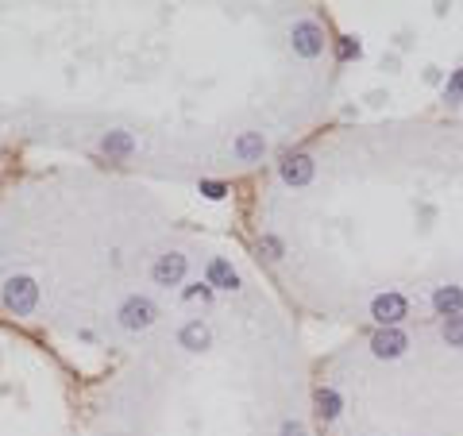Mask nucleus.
<instances>
[{"instance_id": "obj_3", "label": "nucleus", "mask_w": 463, "mask_h": 436, "mask_svg": "<svg viewBox=\"0 0 463 436\" xmlns=\"http://www.w3.org/2000/svg\"><path fill=\"white\" fill-rule=\"evenodd\" d=\"M405 309H409V305H405L402 293H379V298L371 301V317L379 320V325H386V328L398 325V320L405 317Z\"/></svg>"}, {"instance_id": "obj_10", "label": "nucleus", "mask_w": 463, "mask_h": 436, "mask_svg": "<svg viewBox=\"0 0 463 436\" xmlns=\"http://www.w3.org/2000/svg\"><path fill=\"white\" fill-rule=\"evenodd\" d=\"M209 286H216V290H235V286H240V274H235L224 259H213V263H209Z\"/></svg>"}, {"instance_id": "obj_16", "label": "nucleus", "mask_w": 463, "mask_h": 436, "mask_svg": "<svg viewBox=\"0 0 463 436\" xmlns=\"http://www.w3.org/2000/svg\"><path fill=\"white\" fill-rule=\"evenodd\" d=\"M201 193H205V197H213V201H220V197L228 193V189H224L220 182H201Z\"/></svg>"}, {"instance_id": "obj_2", "label": "nucleus", "mask_w": 463, "mask_h": 436, "mask_svg": "<svg viewBox=\"0 0 463 436\" xmlns=\"http://www.w3.org/2000/svg\"><path fill=\"white\" fill-rule=\"evenodd\" d=\"M155 317H158V309L151 305L147 298H128L124 305H120V325H124L128 333H139V328H147Z\"/></svg>"}, {"instance_id": "obj_12", "label": "nucleus", "mask_w": 463, "mask_h": 436, "mask_svg": "<svg viewBox=\"0 0 463 436\" xmlns=\"http://www.w3.org/2000/svg\"><path fill=\"white\" fill-rule=\"evenodd\" d=\"M317 413H320V421H336L340 417V394L336 390H320L317 394Z\"/></svg>"}, {"instance_id": "obj_14", "label": "nucleus", "mask_w": 463, "mask_h": 436, "mask_svg": "<svg viewBox=\"0 0 463 436\" xmlns=\"http://www.w3.org/2000/svg\"><path fill=\"white\" fill-rule=\"evenodd\" d=\"M444 340L452 348H463V317H448L444 320Z\"/></svg>"}, {"instance_id": "obj_18", "label": "nucleus", "mask_w": 463, "mask_h": 436, "mask_svg": "<svg viewBox=\"0 0 463 436\" xmlns=\"http://www.w3.org/2000/svg\"><path fill=\"white\" fill-rule=\"evenodd\" d=\"M282 436H305V425H297V421H282Z\"/></svg>"}, {"instance_id": "obj_13", "label": "nucleus", "mask_w": 463, "mask_h": 436, "mask_svg": "<svg viewBox=\"0 0 463 436\" xmlns=\"http://www.w3.org/2000/svg\"><path fill=\"white\" fill-rule=\"evenodd\" d=\"M101 147H105L108 155H128V151L136 147V143H131V136H128V131H108V136H105V143H101Z\"/></svg>"}, {"instance_id": "obj_5", "label": "nucleus", "mask_w": 463, "mask_h": 436, "mask_svg": "<svg viewBox=\"0 0 463 436\" xmlns=\"http://www.w3.org/2000/svg\"><path fill=\"white\" fill-rule=\"evenodd\" d=\"M294 51L305 54V59H317L320 51H325V39H320V27L313 20H301L294 27Z\"/></svg>"}, {"instance_id": "obj_15", "label": "nucleus", "mask_w": 463, "mask_h": 436, "mask_svg": "<svg viewBox=\"0 0 463 436\" xmlns=\"http://www.w3.org/2000/svg\"><path fill=\"white\" fill-rule=\"evenodd\" d=\"M444 101H448V104L463 101V70H456V73H452V81L444 85Z\"/></svg>"}, {"instance_id": "obj_1", "label": "nucleus", "mask_w": 463, "mask_h": 436, "mask_svg": "<svg viewBox=\"0 0 463 436\" xmlns=\"http://www.w3.org/2000/svg\"><path fill=\"white\" fill-rule=\"evenodd\" d=\"M0 301H4L8 313H16V317H27V313H35V305H39V286H35L27 274H16V278L4 282V293H0Z\"/></svg>"}, {"instance_id": "obj_4", "label": "nucleus", "mask_w": 463, "mask_h": 436, "mask_svg": "<svg viewBox=\"0 0 463 436\" xmlns=\"http://www.w3.org/2000/svg\"><path fill=\"white\" fill-rule=\"evenodd\" d=\"M151 278H155L158 286H178V282L185 278V255H178V251L163 255V259L155 263V270H151Z\"/></svg>"}, {"instance_id": "obj_17", "label": "nucleus", "mask_w": 463, "mask_h": 436, "mask_svg": "<svg viewBox=\"0 0 463 436\" xmlns=\"http://www.w3.org/2000/svg\"><path fill=\"white\" fill-rule=\"evenodd\" d=\"M336 54H340V59H352V54H359V43L355 39H340Z\"/></svg>"}, {"instance_id": "obj_8", "label": "nucleus", "mask_w": 463, "mask_h": 436, "mask_svg": "<svg viewBox=\"0 0 463 436\" xmlns=\"http://www.w3.org/2000/svg\"><path fill=\"white\" fill-rule=\"evenodd\" d=\"M432 305H437V313H444V320H448V317H459V309H463V290H459V286H440L437 293H432Z\"/></svg>"}, {"instance_id": "obj_19", "label": "nucleus", "mask_w": 463, "mask_h": 436, "mask_svg": "<svg viewBox=\"0 0 463 436\" xmlns=\"http://www.w3.org/2000/svg\"><path fill=\"white\" fill-rule=\"evenodd\" d=\"M263 248L270 251V259H278V255H282V243H278V240H270V235H267V240H263Z\"/></svg>"}, {"instance_id": "obj_9", "label": "nucleus", "mask_w": 463, "mask_h": 436, "mask_svg": "<svg viewBox=\"0 0 463 436\" xmlns=\"http://www.w3.org/2000/svg\"><path fill=\"white\" fill-rule=\"evenodd\" d=\"M263 151H267V139H263L259 131H243V136L235 139V155H240L243 163H255Z\"/></svg>"}, {"instance_id": "obj_20", "label": "nucleus", "mask_w": 463, "mask_h": 436, "mask_svg": "<svg viewBox=\"0 0 463 436\" xmlns=\"http://www.w3.org/2000/svg\"><path fill=\"white\" fill-rule=\"evenodd\" d=\"M185 298H209V286H190V290H185Z\"/></svg>"}, {"instance_id": "obj_11", "label": "nucleus", "mask_w": 463, "mask_h": 436, "mask_svg": "<svg viewBox=\"0 0 463 436\" xmlns=\"http://www.w3.org/2000/svg\"><path fill=\"white\" fill-rule=\"evenodd\" d=\"M178 340H182V348H190V352H201V348L209 344V328H205L201 320H190V325L182 328V336H178Z\"/></svg>"}, {"instance_id": "obj_6", "label": "nucleus", "mask_w": 463, "mask_h": 436, "mask_svg": "<svg viewBox=\"0 0 463 436\" xmlns=\"http://www.w3.org/2000/svg\"><path fill=\"white\" fill-rule=\"evenodd\" d=\"M278 174H282V182H286V186H305L309 178H313V158H309V155H290L286 163H282Z\"/></svg>"}, {"instance_id": "obj_7", "label": "nucleus", "mask_w": 463, "mask_h": 436, "mask_svg": "<svg viewBox=\"0 0 463 436\" xmlns=\"http://www.w3.org/2000/svg\"><path fill=\"white\" fill-rule=\"evenodd\" d=\"M405 344H409L405 333H398V328H386V333H379V336L371 340V352L379 355V359H398L405 352Z\"/></svg>"}]
</instances>
